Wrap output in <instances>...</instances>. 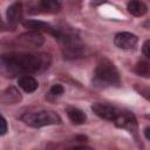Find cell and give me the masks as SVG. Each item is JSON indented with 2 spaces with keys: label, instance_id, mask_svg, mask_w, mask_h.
Returning a JSON list of instances; mask_svg holds the SVG:
<instances>
[{
  "label": "cell",
  "instance_id": "cell-1",
  "mask_svg": "<svg viewBox=\"0 0 150 150\" xmlns=\"http://www.w3.org/2000/svg\"><path fill=\"white\" fill-rule=\"evenodd\" d=\"M52 59L45 53H20L0 56V74L5 77L25 76L45 71Z\"/></svg>",
  "mask_w": 150,
  "mask_h": 150
},
{
  "label": "cell",
  "instance_id": "cell-2",
  "mask_svg": "<svg viewBox=\"0 0 150 150\" xmlns=\"http://www.w3.org/2000/svg\"><path fill=\"white\" fill-rule=\"evenodd\" d=\"M21 121L33 128H41L46 125L52 124H59L61 123L60 116L53 111V110H36V111H29L21 115Z\"/></svg>",
  "mask_w": 150,
  "mask_h": 150
},
{
  "label": "cell",
  "instance_id": "cell-3",
  "mask_svg": "<svg viewBox=\"0 0 150 150\" xmlns=\"http://www.w3.org/2000/svg\"><path fill=\"white\" fill-rule=\"evenodd\" d=\"M95 81L102 86L117 87L121 83L116 67L107 59L101 60L95 69Z\"/></svg>",
  "mask_w": 150,
  "mask_h": 150
},
{
  "label": "cell",
  "instance_id": "cell-4",
  "mask_svg": "<svg viewBox=\"0 0 150 150\" xmlns=\"http://www.w3.org/2000/svg\"><path fill=\"white\" fill-rule=\"evenodd\" d=\"M114 123L116 124V127L125 129L128 131H135L137 129V121L135 115L127 110H118L114 120Z\"/></svg>",
  "mask_w": 150,
  "mask_h": 150
},
{
  "label": "cell",
  "instance_id": "cell-5",
  "mask_svg": "<svg viewBox=\"0 0 150 150\" xmlns=\"http://www.w3.org/2000/svg\"><path fill=\"white\" fill-rule=\"evenodd\" d=\"M23 26L28 29H30V32H47L52 35H54L55 38H59L60 34H61V30L53 27L50 23H47L45 21H41V20H26L22 22Z\"/></svg>",
  "mask_w": 150,
  "mask_h": 150
},
{
  "label": "cell",
  "instance_id": "cell-6",
  "mask_svg": "<svg viewBox=\"0 0 150 150\" xmlns=\"http://www.w3.org/2000/svg\"><path fill=\"white\" fill-rule=\"evenodd\" d=\"M138 42V38L129 32H120L114 38V43L120 49H132Z\"/></svg>",
  "mask_w": 150,
  "mask_h": 150
},
{
  "label": "cell",
  "instance_id": "cell-7",
  "mask_svg": "<svg viewBox=\"0 0 150 150\" xmlns=\"http://www.w3.org/2000/svg\"><path fill=\"white\" fill-rule=\"evenodd\" d=\"M16 43L25 48H38L43 43V36L38 32H28L20 35Z\"/></svg>",
  "mask_w": 150,
  "mask_h": 150
},
{
  "label": "cell",
  "instance_id": "cell-8",
  "mask_svg": "<svg viewBox=\"0 0 150 150\" xmlns=\"http://www.w3.org/2000/svg\"><path fill=\"white\" fill-rule=\"evenodd\" d=\"M91 110L101 118L103 120H107V121H112L115 120L117 112H118V109L112 107L111 104H108V103H102V102H96L91 105Z\"/></svg>",
  "mask_w": 150,
  "mask_h": 150
},
{
  "label": "cell",
  "instance_id": "cell-9",
  "mask_svg": "<svg viewBox=\"0 0 150 150\" xmlns=\"http://www.w3.org/2000/svg\"><path fill=\"white\" fill-rule=\"evenodd\" d=\"M61 8V5L59 1H54V0H42L38 4H35L34 6L30 7V9L28 11L30 14H41V13H47V14H53L59 12Z\"/></svg>",
  "mask_w": 150,
  "mask_h": 150
},
{
  "label": "cell",
  "instance_id": "cell-10",
  "mask_svg": "<svg viewBox=\"0 0 150 150\" xmlns=\"http://www.w3.org/2000/svg\"><path fill=\"white\" fill-rule=\"evenodd\" d=\"M22 14H23L22 4L14 2L7 9V20H8V22L11 25H16L19 21H21Z\"/></svg>",
  "mask_w": 150,
  "mask_h": 150
},
{
  "label": "cell",
  "instance_id": "cell-11",
  "mask_svg": "<svg viewBox=\"0 0 150 150\" xmlns=\"http://www.w3.org/2000/svg\"><path fill=\"white\" fill-rule=\"evenodd\" d=\"M20 100H21V94L14 87H9L0 94V101L4 104H15Z\"/></svg>",
  "mask_w": 150,
  "mask_h": 150
},
{
  "label": "cell",
  "instance_id": "cell-12",
  "mask_svg": "<svg viewBox=\"0 0 150 150\" xmlns=\"http://www.w3.org/2000/svg\"><path fill=\"white\" fill-rule=\"evenodd\" d=\"M18 84H19V87H20L22 90H25L26 93H33V91H35V90L38 89V87H39L38 81H36L33 76H30V75L20 76V77L18 79Z\"/></svg>",
  "mask_w": 150,
  "mask_h": 150
},
{
  "label": "cell",
  "instance_id": "cell-13",
  "mask_svg": "<svg viewBox=\"0 0 150 150\" xmlns=\"http://www.w3.org/2000/svg\"><path fill=\"white\" fill-rule=\"evenodd\" d=\"M66 112L69 117V120L74 123V124H83L87 120V116L86 114L79 109V108H75V107H67L66 109Z\"/></svg>",
  "mask_w": 150,
  "mask_h": 150
},
{
  "label": "cell",
  "instance_id": "cell-14",
  "mask_svg": "<svg viewBox=\"0 0 150 150\" xmlns=\"http://www.w3.org/2000/svg\"><path fill=\"white\" fill-rule=\"evenodd\" d=\"M128 12L135 16H142L146 13V6L142 1H130L128 2Z\"/></svg>",
  "mask_w": 150,
  "mask_h": 150
},
{
  "label": "cell",
  "instance_id": "cell-15",
  "mask_svg": "<svg viewBox=\"0 0 150 150\" xmlns=\"http://www.w3.org/2000/svg\"><path fill=\"white\" fill-rule=\"evenodd\" d=\"M135 71L139 75V76H144V77H149L150 75V68H149V63L146 61H139L136 67H135Z\"/></svg>",
  "mask_w": 150,
  "mask_h": 150
},
{
  "label": "cell",
  "instance_id": "cell-16",
  "mask_svg": "<svg viewBox=\"0 0 150 150\" xmlns=\"http://www.w3.org/2000/svg\"><path fill=\"white\" fill-rule=\"evenodd\" d=\"M63 91H64V89H63V87H62L61 84H54V86L50 88V90H49V95H52V96H54V97L61 96V95L63 94Z\"/></svg>",
  "mask_w": 150,
  "mask_h": 150
},
{
  "label": "cell",
  "instance_id": "cell-17",
  "mask_svg": "<svg viewBox=\"0 0 150 150\" xmlns=\"http://www.w3.org/2000/svg\"><path fill=\"white\" fill-rule=\"evenodd\" d=\"M7 122L6 120L0 115V135H5L7 132Z\"/></svg>",
  "mask_w": 150,
  "mask_h": 150
},
{
  "label": "cell",
  "instance_id": "cell-18",
  "mask_svg": "<svg viewBox=\"0 0 150 150\" xmlns=\"http://www.w3.org/2000/svg\"><path fill=\"white\" fill-rule=\"evenodd\" d=\"M149 45H150V41L149 40H146L145 42H144V45H143V54H144V56L145 57H150V52H149Z\"/></svg>",
  "mask_w": 150,
  "mask_h": 150
},
{
  "label": "cell",
  "instance_id": "cell-19",
  "mask_svg": "<svg viewBox=\"0 0 150 150\" xmlns=\"http://www.w3.org/2000/svg\"><path fill=\"white\" fill-rule=\"evenodd\" d=\"M71 150H93L89 146H84V145H81V146H76V148H73Z\"/></svg>",
  "mask_w": 150,
  "mask_h": 150
},
{
  "label": "cell",
  "instance_id": "cell-20",
  "mask_svg": "<svg viewBox=\"0 0 150 150\" xmlns=\"http://www.w3.org/2000/svg\"><path fill=\"white\" fill-rule=\"evenodd\" d=\"M144 132H145V137H146V139H149V128H145Z\"/></svg>",
  "mask_w": 150,
  "mask_h": 150
},
{
  "label": "cell",
  "instance_id": "cell-21",
  "mask_svg": "<svg viewBox=\"0 0 150 150\" xmlns=\"http://www.w3.org/2000/svg\"><path fill=\"white\" fill-rule=\"evenodd\" d=\"M2 28H5V23L2 22V20H1V16H0V29H2Z\"/></svg>",
  "mask_w": 150,
  "mask_h": 150
}]
</instances>
